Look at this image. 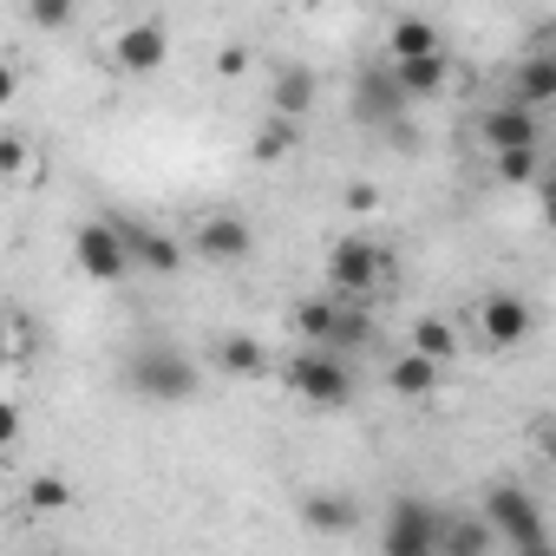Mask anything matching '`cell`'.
Instances as JSON below:
<instances>
[{
    "label": "cell",
    "instance_id": "6da1fadb",
    "mask_svg": "<svg viewBox=\"0 0 556 556\" xmlns=\"http://www.w3.org/2000/svg\"><path fill=\"white\" fill-rule=\"evenodd\" d=\"M125 387H131L138 400H151V406H190L197 387H203V367H197L177 341H144V348H131V361H125Z\"/></svg>",
    "mask_w": 556,
    "mask_h": 556
},
{
    "label": "cell",
    "instance_id": "7a4b0ae2",
    "mask_svg": "<svg viewBox=\"0 0 556 556\" xmlns=\"http://www.w3.org/2000/svg\"><path fill=\"white\" fill-rule=\"evenodd\" d=\"M387 249L374 236H334L321 255V289H334L341 302H374L387 289Z\"/></svg>",
    "mask_w": 556,
    "mask_h": 556
},
{
    "label": "cell",
    "instance_id": "3957f363",
    "mask_svg": "<svg viewBox=\"0 0 556 556\" xmlns=\"http://www.w3.org/2000/svg\"><path fill=\"white\" fill-rule=\"evenodd\" d=\"M289 393H295L302 406H315V413H341V406L354 400V367H348V354H341V348H302V354L289 361Z\"/></svg>",
    "mask_w": 556,
    "mask_h": 556
},
{
    "label": "cell",
    "instance_id": "277c9868",
    "mask_svg": "<svg viewBox=\"0 0 556 556\" xmlns=\"http://www.w3.org/2000/svg\"><path fill=\"white\" fill-rule=\"evenodd\" d=\"M73 262H79L86 282H99V289H118L125 275L138 268V255H131L118 216H92V223H79V229H73Z\"/></svg>",
    "mask_w": 556,
    "mask_h": 556
},
{
    "label": "cell",
    "instance_id": "5b68a950",
    "mask_svg": "<svg viewBox=\"0 0 556 556\" xmlns=\"http://www.w3.org/2000/svg\"><path fill=\"white\" fill-rule=\"evenodd\" d=\"M439 536H445L439 504H426V497H393L387 504V523H380V549L387 556H432Z\"/></svg>",
    "mask_w": 556,
    "mask_h": 556
},
{
    "label": "cell",
    "instance_id": "8992f818",
    "mask_svg": "<svg viewBox=\"0 0 556 556\" xmlns=\"http://www.w3.org/2000/svg\"><path fill=\"white\" fill-rule=\"evenodd\" d=\"M484 517L497 523L504 549H549V523H543V510H536V497H530L523 484L484 491Z\"/></svg>",
    "mask_w": 556,
    "mask_h": 556
},
{
    "label": "cell",
    "instance_id": "52a82bcc",
    "mask_svg": "<svg viewBox=\"0 0 556 556\" xmlns=\"http://www.w3.org/2000/svg\"><path fill=\"white\" fill-rule=\"evenodd\" d=\"M471 328H478V341H484L491 354H510V348H523V341L536 334V315H530V302H523V295H510V289H491V295L478 302Z\"/></svg>",
    "mask_w": 556,
    "mask_h": 556
},
{
    "label": "cell",
    "instance_id": "ba28073f",
    "mask_svg": "<svg viewBox=\"0 0 556 556\" xmlns=\"http://www.w3.org/2000/svg\"><path fill=\"white\" fill-rule=\"evenodd\" d=\"M164 60H170V27H164V21H131V27H118L112 66H118L125 79H151V73H164Z\"/></svg>",
    "mask_w": 556,
    "mask_h": 556
},
{
    "label": "cell",
    "instance_id": "9c48e42d",
    "mask_svg": "<svg viewBox=\"0 0 556 556\" xmlns=\"http://www.w3.org/2000/svg\"><path fill=\"white\" fill-rule=\"evenodd\" d=\"M406 105H413V99H406V86H400V73H393V66H380V73L367 66V73L354 79V118H361V125L393 131V125L406 118Z\"/></svg>",
    "mask_w": 556,
    "mask_h": 556
},
{
    "label": "cell",
    "instance_id": "30bf717a",
    "mask_svg": "<svg viewBox=\"0 0 556 556\" xmlns=\"http://www.w3.org/2000/svg\"><path fill=\"white\" fill-rule=\"evenodd\" d=\"M190 249H197L203 262H249L255 229H249V216H236V210H210V216L190 229Z\"/></svg>",
    "mask_w": 556,
    "mask_h": 556
},
{
    "label": "cell",
    "instance_id": "8fae6325",
    "mask_svg": "<svg viewBox=\"0 0 556 556\" xmlns=\"http://www.w3.org/2000/svg\"><path fill=\"white\" fill-rule=\"evenodd\" d=\"M543 131H536V112L530 105H517V99H504V105H491L484 118H478V144L484 151H517V144H536Z\"/></svg>",
    "mask_w": 556,
    "mask_h": 556
},
{
    "label": "cell",
    "instance_id": "7c38bea8",
    "mask_svg": "<svg viewBox=\"0 0 556 556\" xmlns=\"http://www.w3.org/2000/svg\"><path fill=\"white\" fill-rule=\"evenodd\" d=\"M393 73H400V86H406V99H413V105H419V99H445V92H452V60H445V47L413 53V60H393Z\"/></svg>",
    "mask_w": 556,
    "mask_h": 556
},
{
    "label": "cell",
    "instance_id": "4fadbf2b",
    "mask_svg": "<svg viewBox=\"0 0 556 556\" xmlns=\"http://www.w3.org/2000/svg\"><path fill=\"white\" fill-rule=\"evenodd\" d=\"M118 229H125L138 268H151V275H177V268H184V242H177V236H164V229H151V223H125V216H118Z\"/></svg>",
    "mask_w": 556,
    "mask_h": 556
},
{
    "label": "cell",
    "instance_id": "5bb4252c",
    "mask_svg": "<svg viewBox=\"0 0 556 556\" xmlns=\"http://www.w3.org/2000/svg\"><path fill=\"white\" fill-rule=\"evenodd\" d=\"M341 295L328 289V295H308V302H295V315H289V328L302 334V348H334V328H341Z\"/></svg>",
    "mask_w": 556,
    "mask_h": 556
},
{
    "label": "cell",
    "instance_id": "9a60e30c",
    "mask_svg": "<svg viewBox=\"0 0 556 556\" xmlns=\"http://www.w3.org/2000/svg\"><path fill=\"white\" fill-rule=\"evenodd\" d=\"M439 361L432 354H419V348H406V354H393V367H387V387L400 393V400H432L439 393Z\"/></svg>",
    "mask_w": 556,
    "mask_h": 556
},
{
    "label": "cell",
    "instance_id": "2e32d148",
    "mask_svg": "<svg viewBox=\"0 0 556 556\" xmlns=\"http://www.w3.org/2000/svg\"><path fill=\"white\" fill-rule=\"evenodd\" d=\"M510 99L530 105V112L556 105V53H530V60L517 66V79H510Z\"/></svg>",
    "mask_w": 556,
    "mask_h": 556
},
{
    "label": "cell",
    "instance_id": "e0dca14e",
    "mask_svg": "<svg viewBox=\"0 0 556 556\" xmlns=\"http://www.w3.org/2000/svg\"><path fill=\"white\" fill-rule=\"evenodd\" d=\"M210 361H216L229 380H262V374H268V354H262L255 334H223V341L210 348Z\"/></svg>",
    "mask_w": 556,
    "mask_h": 556
},
{
    "label": "cell",
    "instance_id": "ac0fdd59",
    "mask_svg": "<svg viewBox=\"0 0 556 556\" xmlns=\"http://www.w3.org/2000/svg\"><path fill=\"white\" fill-rule=\"evenodd\" d=\"M302 523L321 530V536H341V530L361 523V510H354V497H341V491H308V497H302Z\"/></svg>",
    "mask_w": 556,
    "mask_h": 556
},
{
    "label": "cell",
    "instance_id": "d6986e66",
    "mask_svg": "<svg viewBox=\"0 0 556 556\" xmlns=\"http://www.w3.org/2000/svg\"><path fill=\"white\" fill-rule=\"evenodd\" d=\"M295 144H302V118H289V112H268V118L255 125V138H249L255 164H275V157H289Z\"/></svg>",
    "mask_w": 556,
    "mask_h": 556
},
{
    "label": "cell",
    "instance_id": "ffe728a7",
    "mask_svg": "<svg viewBox=\"0 0 556 556\" xmlns=\"http://www.w3.org/2000/svg\"><path fill=\"white\" fill-rule=\"evenodd\" d=\"M268 112L308 118V112H315V73H302V66H282V73H275V86H268Z\"/></svg>",
    "mask_w": 556,
    "mask_h": 556
},
{
    "label": "cell",
    "instance_id": "44dd1931",
    "mask_svg": "<svg viewBox=\"0 0 556 556\" xmlns=\"http://www.w3.org/2000/svg\"><path fill=\"white\" fill-rule=\"evenodd\" d=\"M406 348H419V354H432L439 367H452L465 341H458V328H452L445 315H419V321H413V334H406Z\"/></svg>",
    "mask_w": 556,
    "mask_h": 556
},
{
    "label": "cell",
    "instance_id": "7402d4cb",
    "mask_svg": "<svg viewBox=\"0 0 556 556\" xmlns=\"http://www.w3.org/2000/svg\"><path fill=\"white\" fill-rule=\"evenodd\" d=\"M432 47H439V27L419 21V14H400V21L387 27V53H393V60H413V53H432Z\"/></svg>",
    "mask_w": 556,
    "mask_h": 556
},
{
    "label": "cell",
    "instance_id": "603a6c76",
    "mask_svg": "<svg viewBox=\"0 0 556 556\" xmlns=\"http://www.w3.org/2000/svg\"><path fill=\"white\" fill-rule=\"evenodd\" d=\"M491 170H497V184H510V190H536V177H543V164H536V144L491 151Z\"/></svg>",
    "mask_w": 556,
    "mask_h": 556
},
{
    "label": "cell",
    "instance_id": "cb8c5ba5",
    "mask_svg": "<svg viewBox=\"0 0 556 556\" xmlns=\"http://www.w3.org/2000/svg\"><path fill=\"white\" fill-rule=\"evenodd\" d=\"M27 504H34L40 517H53V510H66V504H73V484H66V478H53V471H40V478L27 484Z\"/></svg>",
    "mask_w": 556,
    "mask_h": 556
},
{
    "label": "cell",
    "instance_id": "d4e9b609",
    "mask_svg": "<svg viewBox=\"0 0 556 556\" xmlns=\"http://www.w3.org/2000/svg\"><path fill=\"white\" fill-rule=\"evenodd\" d=\"M27 170H34V151H27V138H21V131H8V138H0V177L21 190V184H27Z\"/></svg>",
    "mask_w": 556,
    "mask_h": 556
},
{
    "label": "cell",
    "instance_id": "484cf974",
    "mask_svg": "<svg viewBox=\"0 0 556 556\" xmlns=\"http://www.w3.org/2000/svg\"><path fill=\"white\" fill-rule=\"evenodd\" d=\"M73 14H79L73 0H27V21H34L40 34H66V27H73Z\"/></svg>",
    "mask_w": 556,
    "mask_h": 556
},
{
    "label": "cell",
    "instance_id": "4316f807",
    "mask_svg": "<svg viewBox=\"0 0 556 556\" xmlns=\"http://www.w3.org/2000/svg\"><path fill=\"white\" fill-rule=\"evenodd\" d=\"M536 210H543V229L556 236V170H543V177H536Z\"/></svg>",
    "mask_w": 556,
    "mask_h": 556
},
{
    "label": "cell",
    "instance_id": "83f0119b",
    "mask_svg": "<svg viewBox=\"0 0 556 556\" xmlns=\"http://www.w3.org/2000/svg\"><path fill=\"white\" fill-rule=\"evenodd\" d=\"M21 445V400H8V413H0V452Z\"/></svg>",
    "mask_w": 556,
    "mask_h": 556
},
{
    "label": "cell",
    "instance_id": "f1b7e54d",
    "mask_svg": "<svg viewBox=\"0 0 556 556\" xmlns=\"http://www.w3.org/2000/svg\"><path fill=\"white\" fill-rule=\"evenodd\" d=\"M536 452L556 465V419H543V426H536Z\"/></svg>",
    "mask_w": 556,
    "mask_h": 556
},
{
    "label": "cell",
    "instance_id": "f546056e",
    "mask_svg": "<svg viewBox=\"0 0 556 556\" xmlns=\"http://www.w3.org/2000/svg\"><path fill=\"white\" fill-rule=\"evenodd\" d=\"M302 8H328V0H302Z\"/></svg>",
    "mask_w": 556,
    "mask_h": 556
}]
</instances>
